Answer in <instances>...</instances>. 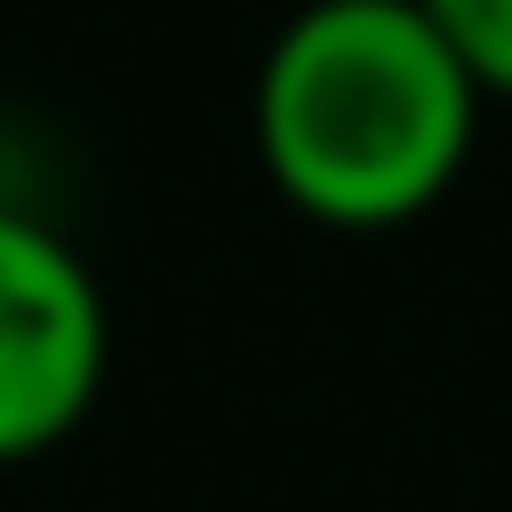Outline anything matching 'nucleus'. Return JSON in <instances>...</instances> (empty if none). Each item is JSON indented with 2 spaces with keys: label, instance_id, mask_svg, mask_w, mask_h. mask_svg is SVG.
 I'll return each instance as SVG.
<instances>
[{
  "label": "nucleus",
  "instance_id": "nucleus-1",
  "mask_svg": "<svg viewBox=\"0 0 512 512\" xmlns=\"http://www.w3.org/2000/svg\"><path fill=\"white\" fill-rule=\"evenodd\" d=\"M486 81L423 0H297L252 72V144L288 207L324 225L423 216L468 144Z\"/></svg>",
  "mask_w": 512,
  "mask_h": 512
},
{
  "label": "nucleus",
  "instance_id": "nucleus-3",
  "mask_svg": "<svg viewBox=\"0 0 512 512\" xmlns=\"http://www.w3.org/2000/svg\"><path fill=\"white\" fill-rule=\"evenodd\" d=\"M423 9H432L441 36L468 54V72L512 99V0H423Z\"/></svg>",
  "mask_w": 512,
  "mask_h": 512
},
{
  "label": "nucleus",
  "instance_id": "nucleus-2",
  "mask_svg": "<svg viewBox=\"0 0 512 512\" xmlns=\"http://www.w3.org/2000/svg\"><path fill=\"white\" fill-rule=\"evenodd\" d=\"M108 378V297L27 207H0V468L63 450Z\"/></svg>",
  "mask_w": 512,
  "mask_h": 512
}]
</instances>
